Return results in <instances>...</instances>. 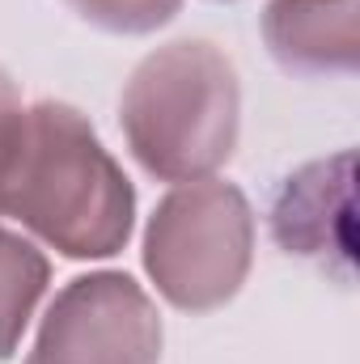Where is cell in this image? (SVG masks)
Returning <instances> with one entry per match:
<instances>
[{
	"mask_svg": "<svg viewBox=\"0 0 360 364\" xmlns=\"http://www.w3.org/2000/svg\"><path fill=\"white\" fill-rule=\"evenodd\" d=\"M0 216H13L64 259H110L132 242L136 191L90 119L47 97L26 110Z\"/></svg>",
	"mask_w": 360,
	"mask_h": 364,
	"instance_id": "6da1fadb",
	"label": "cell"
},
{
	"mask_svg": "<svg viewBox=\"0 0 360 364\" xmlns=\"http://www.w3.org/2000/svg\"><path fill=\"white\" fill-rule=\"evenodd\" d=\"M119 127L149 178H212L229 166L242 132L233 60L208 38H179L149 51L123 85Z\"/></svg>",
	"mask_w": 360,
	"mask_h": 364,
	"instance_id": "7a4b0ae2",
	"label": "cell"
},
{
	"mask_svg": "<svg viewBox=\"0 0 360 364\" xmlns=\"http://www.w3.org/2000/svg\"><path fill=\"white\" fill-rule=\"evenodd\" d=\"M255 263V208L221 178L179 182L149 216L144 272L182 314L229 305Z\"/></svg>",
	"mask_w": 360,
	"mask_h": 364,
	"instance_id": "3957f363",
	"label": "cell"
},
{
	"mask_svg": "<svg viewBox=\"0 0 360 364\" xmlns=\"http://www.w3.org/2000/svg\"><path fill=\"white\" fill-rule=\"evenodd\" d=\"M162 314L123 272L68 279L43 314L26 364H162Z\"/></svg>",
	"mask_w": 360,
	"mask_h": 364,
	"instance_id": "277c9868",
	"label": "cell"
},
{
	"mask_svg": "<svg viewBox=\"0 0 360 364\" xmlns=\"http://www.w3.org/2000/svg\"><path fill=\"white\" fill-rule=\"evenodd\" d=\"M271 237L284 255L348 272L352 263V153L301 166L271 199Z\"/></svg>",
	"mask_w": 360,
	"mask_h": 364,
	"instance_id": "5b68a950",
	"label": "cell"
},
{
	"mask_svg": "<svg viewBox=\"0 0 360 364\" xmlns=\"http://www.w3.org/2000/svg\"><path fill=\"white\" fill-rule=\"evenodd\" d=\"M263 43L292 77H352L360 68V0H268Z\"/></svg>",
	"mask_w": 360,
	"mask_h": 364,
	"instance_id": "8992f818",
	"label": "cell"
},
{
	"mask_svg": "<svg viewBox=\"0 0 360 364\" xmlns=\"http://www.w3.org/2000/svg\"><path fill=\"white\" fill-rule=\"evenodd\" d=\"M47 284H51L47 255L30 237L0 229V360H9L21 348V335H26Z\"/></svg>",
	"mask_w": 360,
	"mask_h": 364,
	"instance_id": "52a82bcc",
	"label": "cell"
},
{
	"mask_svg": "<svg viewBox=\"0 0 360 364\" xmlns=\"http://www.w3.org/2000/svg\"><path fill=\"white\" fill-rule=\"evenodd\" d=\"M64 4L106 34H153L182 13V0H64Z\"/></svg>",
	"mask_w": 360,
	"mask_h": 364,
	"instance_id": "ba28073f",
	"label": "cell"
},
{
	"mask_svg": "<svg viewBox=\"0 0 360 364\" xmlns=\"http://www.w3.org/2000/svg\"><path fill=\"white\" fill-rule=\"evenodd\" d=\"M26 102H21V90L17 81L0 68V191L9 182V170L17 161V149H21V136H26Z\"/></svg>",
	"mask_w": 360,
	"mask_h": 364,
	"instance_id": "9c48e42d",
	"label": "cell"
},
{
	"mask_svg": "<svg viewBox=\"0 0 360 364\" xmlns=\"http://www.w3.org/2000/svg\"><path fill=\"white\" fill-rule=\"evenodd\" d=\"M221 4H229V0H221Z\"/></svg>",
	"mask_w": 360,
	"mask_h": 364,
	"instance_id": "30bf717a",
	"label": "cell"
}]
</instances>
